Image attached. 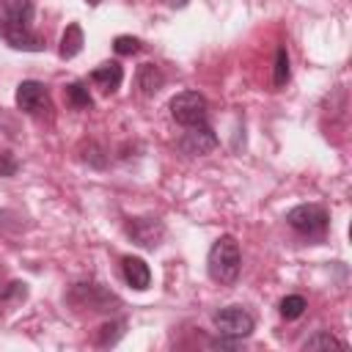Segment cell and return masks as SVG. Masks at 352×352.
I'll use <instances>...</instances> for the list:
<instances>
[{"label":"cell","instance_id":"6da1fadb","mask_svg":"<svg viewBox=\"0 0 352 352\" xmlns=\"http://www.w3.org/2000/svg\"><path fill=\"white\" fill-rule=\"evenodd\" d=\"M33 0H0V36L8 47L22 52H41L47 44L38 33H33Z\"/></svg>","mask_w":352,"mask_h":352},{"label":"cell","instance_id":"7a4b0ae2","mask_svg":"<svg viewBox=\"0 0 352 352\" xmlns=\"http://www.w3.org/2000/svg\"><path fill=\"white\" fill-rule=\"evenodd\" d=\"M239 270H242V253H239V245L231 234H223L212 248H209V256H206V272L214 283H234L239 278Z\"/></svg>","mask_w":352,"mask_h":352},{"label":"cell","instance_id":"3957f363","mask_svg":"<svg viewBox=\"0 0 352 352\" xmlns=\"http://www.w3.org/2000/svg\"><path fill=\"white\" fill-rule=\"evenodd\" d=\"M286 223H289L297 234H302V236H308V239H322V236L327 234L330 214H327V209L319 206V204H300V206L289 209Z\"/></svg>","mask_w":352,"mask_h":352},{"label":"cell","instance_id":"277c9868","mask_svg":"<svg viewBox=\"0 0 352 352\" xmlns=\"http://www.w3.org/2000/svg\"><path fill=\"white\" fill-rule=\"evenodd\" d=\"M206 99L198 91H182L170 99V116L176 124L182 126H195V124H206Z\"/></svg>","mask_w":352,"mask_h":352},{"label":"cell","instance_id":"5b68a950","mask_svg":"<svg viewBox=\"0 0 352 352\" xmlns=\"http://www.w3.org/2000/svg\"><path fill=\"white\" fill-rule=\"evenodd\" d=\"M69 300L77 308H85V311H94V314H107V311H116V305H118V297L113 292H107L104 286H99V283H77L72 289Z\"/></svg>","mask_w":352,"mask_h":352},{"label":"cell","instance_id":"8992f818","mask_svg":"<svg viewBox=\"0 0 352 352\" xmlns=\"http://www.w3.org/2000/svg\"><path fill=\"white\" fill-rule=\"evenodd\" d=\"M214 327H217L220 336L234 338V341H242V338H248L253 333L256 322H253V316L242 305H226V308H220L214 314Z\"/></svg>","mask_w":352,"mask_h":352},{"label":"cell","instance_id":"52a82bcc","mask_svg":"<svg viewBox=\"0 0 352 352\" xmlns=\"http://www.w3.org/2000/svg\"><path fill=\"white\" fill-rule=\"evenodd\" d=\"M16 104L19 110H25L28 116H44L52 110V99L44 82L38 80H25L16 85Z\"/></svg>","mask_w":352,"mask_h":352},{"label":"cell","instance_id":"ba28073f","mask_svg":"<svg viewBox=\"0 0 352 352\" xmlns=\"http://www.w3.org/2000/svg\"><path fill=\"white\" fill-rule=\"evenodd\" d=\"M176 146L187 157H204L217 148V135L212 132L209 124H195V126H187V132L179 138Z\"/></svg>","mask_w":352,"mask_h":352},{"label":"cell","instance_id":"9c48e42d","mask_svg":"<svg viewBox=\"0 0 352 352\" xmlns=\"http://www.w3.org/2000/svg\"><path fill=\"white\" fill-rule=\"evenodd\" d=\"M126 234H129L132 242H138L140 248L154 250V248H160V242H162V236H165V226H162L160 220H154V217H135V220L126 223Z\"/></svg>","mask_w":352,"mask_h":352},{"label":"cell","instance_id":"30bf717a","mask_svg":"<svg viewBox=\"0 0 352 352\" xmlns=\"http://www.w3.org/2000/svg\"><path fill=\"white\" fill-rule=\"evenodd\" d=\"M121 272H124V280H126L132 289H138V292L148 289V283H151V270H148V264H146L143 258H138V256H124Z\"/></svg>","mask_w":352,"mask_h":352},{"label":"cell","instance_id":"8fae6325","mask_svg":"<svg viewBox=\"0 0 352 352\" xmlns=\"http://www.w3.org/2000/svg\"><path fill=\"white\" fill-rule=\"evenodd\" d=\"M124 80V69L116 63V60H107V63H99L94 72H91V82L99 85L104 94H113Z\"/></svg>","mask_w":352,"mask_h":352},{"label":"cell","instance_id":"7c38bea8","mask_svg":"<svg viewBox=\"0 0 352 352\" xmlns=\"http://www.w3.org/2000/svg\"><path fill=\"white\" fill-rule=\"evenodd\" d=\"M162 82H165V77L154 63H143L138 69V88H140L143 96H154L162 88Z\"/></svg>","mask_w":352,"mask_h":352},{"label":"cell","instance_id":"4fadbf2b","mask_svg":"<svg viewBox=\"0 0 352 352\" xmlns=\"http://www.w3.org/2000/svg\"><path fill=\"white\" fill-rule=\"evenodd\" d=\"M82 44H85V36H82V28L77 25V22H72V25H66V30H63V36H60V58H74V55H80V50H82Z\"/></svg>","mask_w":352,"mask_h":352},{"label":"cell","instance_id":"5bb4252c","mask_svg":"<svg viewBox=\"0 0 352 352\" xmlns=\"http://www.w3.org/2000/svg\"><path fill=\"white\" fill-rule=\"evenodd\" d=\"M63 96H66V104L74 107V110H91L94 107V99H91L88 88L82 82H69L63 88Z\"/></svg>","mask_w":352,"mask_h":352},{"label":"cell","instance_id":"9a60e30c","mask_svg":"<svg viewBox=\"0 0 352 352\" xmlns=\"http://www.w3.org/2000/svg\"><path fill=\"white\" fill-rule=\"evenodd\" d=\"M289 82V52L286 47H278L275 52V69H272V85L275 88H283Z\"/></svg>","mask_w":352,"mask_h":352},{"label":"cell","instance_id":"2e32d148","mask_svg":"<svg viewBox=\"0 0 352 352\" xmlns=\"http://www.w3.org/2000/svg\"><path fill=\"white\" fill-rule=\"evenodd\" d=\"M305 308H308V302L300 294H289V297L280 300V316L283 319H297V316L305 314Z\"/></svg>","mask_w":352,"mask_h":352},{"label":"cell","instance_id":"e0dca14e","mask_svg":"<svg viewBox=\"0 0 352 352\" xmlns=\"http://www.w3.org/2000/svg\"><path fill=\"white\" fill-rule=\"evenodd\" d=\"M124 322H107V324H102L99 327V333H96V344L99 346H113L121 336H124Z\"/></svg>","mask_w":352,"mask_h":352},{"label":"cell","instance_id":"ac0fdd59","mask_svg":"<svg viewBox=\"0 0 352 352\" xmlns=\"http://www.w3.org/2000/svg\"><path fill=\"white\" fill-rule=\"evenodd\" d=\"M330 346L346 349V344H344L341 338H336L333 333H316V336L305 338V344H302V349H330Z\"/></svg>","mask_w":352,"mask_h":352},{"label":"cell","instance_id":"d6986e66","mask_svg":"<svg viewBox=\"0 0 352 352\" xmlns=\"http://www.w3.org/2000/svg\"><path fill=\"white\" fill-rule=\"evenodd\" d=\"M113 50H116L118 55H135V52L140 50V41H138L135 36H116Z\"/></svg>","mask_w":352,"mask_h":352},{"label":"cell","instance_id":"ffe728a7","mask_svg":"<svg viewBox=\"0 0 352 352\" xmlns=\"http://www.w3.org/2000/svg\"><path fill=\"white\" fill-rule=\"evenodd\" d=\"M25 297H28V286L19 283V280H14V283H8V289L0 294V302H22Z\"/></svg>","mask_w":352,"mask_h":352},{"label":"cell","instance_id":"44dd1931","mask_svg":"<svg viewBox=\"0 0 352 352\" xmlns=\"http://www.w3.org/2000/svg\"><path fill=\"white\" fill-rule=\"evenodd\" d=\"M19 170V162H16V157L8 151V148H0V179H8V176H14Z\"/></svg>","mask_w":352,"mask_h":352},{"label":"cell","instance_id":"7402d4cb","mask_svg":"<svg viewBox=\"0 0 352 352\" xmlns=\"http://www.w3.org/2000/svg\"><path fill=\"white\" fill-rule=\"evenodd\" d=\"M165 6H170V8H184L187 6V0H162Z\"/></svg>","mask_w":352,"mask_h":352},{"label":"cell","instance_id":"603a6c76","mask_svg":"<svg viewBox=\"0 0 352 352\" xmlns=\"http://www.w3.org/2000/svg\"><path fill=\"white\" fill-rule=\"evenodd\" d=\"M85 3H88V6H99L102 0H85Z\"/></svg>","mask_w":352,"mask_h":352}]
</instances>
